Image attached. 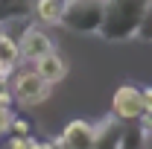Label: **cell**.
<instances>
[{
  "label": "cell",
  "mask_w": 152,
  "mask_h": 149,
  "mask_svg": "<svg viewBox=\"0 0 152 149\" xmlns=\"http://www.w3.org/2000/svg\"><path fill=\"white\" fill-rule=\"evenodd\" d=\"M149 3H152V0H149Z\"/></svg>",
  "instance_id": "cell-19"
},
{
  "label": "cell",
  "mask_w": 152,
  "mask_h": 149,
  "mask_svg": "<svg viewBox=\"0 0 152 149\" xmlns=\"http://www.w3.org/2000/svg\"><path fill=\"white\" fill-rule=\"evenodd\" d=\"M61 3H70V0H61Z\"/></svg>",
  "instance_id": "cell-18"
},
{
  "label": "cell",
  "mask_w": 152,
  "mask_h": 149,
  "mask_svg": "<svg viewBox=\"0 0 152 149\" xmlns=\"http://www.w3.org/2000/svg\"><path fill=\"white\" fill-rule=\"evenodd\" d=\"M111 117H117L120 123H140V117H143V93H140V88H134L132 82L120 85L111 96Z\"/></svg>",
  "instance_id": "cell-4"
},
{
  "label": "cell",
  "mask_w": 152,
  "mask_h": 149,
  "mask_svg": "<svg viewBox=\"0 0 152 149\" xmlns=\"http://www.w3.org/2000/svg\"><path fill=\"white\" fill-rule=\"evenodd\" d=\"M0 61L9 64V67H18L20 61V50H18V41L6 32H0Z\"/></svg>",
  "instance_id": "cell-11"
},
{
  "label": "cell",
  "mask_w": 152,
  "mask_h": 149,
  "mask_svg": "<svg viewBox=\"0 0 152 149\" xmlns=\"http://www.w3.org/2000/svg\"><path fill=\"white\" fill-rule=\"evenodd\" d=\"M32 70H35V73L41 76L44 82L56 85V82H61V79L67 76V61H64V58H61L56 50H53V53H47V56L38 58L35 64H32Z\"/></svg>",
  "instance_id": "cell-7"
},
{
  "label": "cell",
  "mask_w": 152,
  "mask_h": 149,
  "mask_svg": "<svg viewBox=\"0 0 152 149\" xmlns=\"http://www.w3.org/2000/svg\"><path fill=\"white\" fill-rule=\"evenodd\" d=\"M32 9L26 0H0V26L3 23H15V20L26 18Z\"/></svg>",
  "instance_id": "cell-9"
},
{
  "label": "cell",
  "mask_w": 152,
  "mask_h": 149,
  "mask_svg": "<svg viewBox=\"0 0 152 149\" xmlns=\"http://www.w3.org/2000/svg\"><path fill=\"white\" fill-rule=\"evenodd\" d=\"M149 131L143 129L140 123L137 126H123V137H120V149H149L146 143Z\"/></svg>",
  "instance_id": "cell-10"
},
{
  "label": "cell",
  "mask_w": 152,
  "mask_h": 149,
  "mask_svg": "<svg viewBox=\"0 0 152 149\" xmlns=\"http://www.w3.org/2000/svg\"><path fill=\"white\" fill-rule=\"evenodd\" d=\"M9 134H15V137H29V120H23V117H12Z\"/></svg>",
  "instance_id": "cell-15"
},
{
  "label": "cell",
  "mask_w": 152,
  "mask_h": 149,
  "mask_svg": "<svg viewBox=\"0 0 152 149\" xmlns=\"http://www.w3.org/2000/svg\"><path fill=\"white\" fill-rule=\"evenodd\" d=\"M137 41H143V44H152V3L149 9H146V15H143V20H140V29H137Z\"/></svg>",
  "instance_id": "cell-13"
},
{
  "label": "cell",
  "mask_w": 152,
  "mask_h": 149,
  "mask_svg": "<svg viewBox=\"0 0 152 149\" xmlns=\"http://www.w3.org/2000/svg\"><path fill=\"white\" fill-rule=\"evenodd\" d=\"M105 6L108 0H70L64 3L58 26L76 35H99L102 20H105Z\"/></svg>",
  "instance_id": "cell-2"
},
{
  "label": "cell",
  "mask_w": 152,
  "mask_h": 149,
  "mask_svg": "<svg viewBox=\"0 0 152 149\" xmlns=\"http://www.w3.org/2000/svg\"><path fill=\"white\" fill-rule=\"evenodd\" d=\"M12 108H0V134H6L9 131V126H12Z\"/></svg>",
  "instance_id": "cell-16"
},
{
  "label": "cell",
  "mask_w": 152,
  "mask_h": 149,
  "mask_svg": "<svg viewBox=\"0 0 152 149\" xmlns=\"http://www.w3.org/2000/svg\"><path fill=\"white\" fill-rule=\"evenodd\" d=\"M12 105V91L6 85H0V108H9Z\"/></svg>",
  "instance_id": "cell-17"
},
{
  "label": "cell",
  "mask_w": 152,
  "mask_h": 149,
  "mask_svg": "<svg viewBox=\"0 0 152 149\" xmlns=\"http://www.w3.org/2000/svg\"><path fill=\"white\" fill-rule=\"evenodd\" d=\"M94 137H96V123L76 117V120H70L61 129V134L56 137V143L61 149H91L94 146Z\"/></svg>",
  "instance_id": "cell-5"
},
{
  "label": "cell",
  "mask_w": 152,
  "mask_h": 149,
  "mask_svg": "<svg viewBox=\"0 0 152 149\" xmlns=\"http://www.w3.org/2000/svg\"><path fill=\"white\" fill-rule=\"evenodd\" d=\"M9 91H12V99H18L20 105H41V102L50 99L53 85L44 82L32 67H26V70H15V73H12Z\"/></svg>",
  "instance_id": "cell-3"
},
{
  "label": "cell",
  "mask_w": 152,
  "mask_h": 149,
  "mask_svg": "<svg viewBox=\"0 0 152 149\" xmlns=\"http://www.w3.org/2000/svg\"><path fill=\"white\" fill-rule=\"evenodd\" d=\"M18 50H20V58H23V61H32V64H35L41 56L53 53L56 44H53V38L47 35L41 26H26L23 35H20V41H18Z\"/></svg>",
  "instance_id": "cell-6"
},
{
  "label": "cell",
  "mask_w": 152,
  "mask_h": 149,
  "mask_svg": "<svg viewBox=\"0 0 152 149\" xmlns=\"http://www.w3.org/2000/svg\"><path fill=\"white\" fill-rule=\"evenodd\" d=\"M140 93H143V117H140V126L146 131H152V85L140 88Z\"/></svg>",
  "instance_id": "cell-12"
},
{
  "label": "cell",
  "mask_w": 152,
  "mask_h": 149,
  "mask_svg": "<svg viewBox=\"0 0 152 149\" xmlns=\"http://www.w3.org/2000/svg\"><path fill=\"white\" fill-rule=\"evenodd\" d=\"M146 9H149V0H108L99 35L111 44L132 41L140 29V20L146 15Z\"/></svg>",
  "instance_id": "cell-1"
},
{
  "label": "cell",
  "mask_w": 152,
  "mask_h": 149,
  "mask_svg": "<svg viewBox=\"0 0 152 149\" xmlns=\"http://www.w3.org/2000/svg\"><path fill=\"white\" fill-rule=\"evenodd\" d=\"M61 12H64L61 0H35V6H32V15L38 18V23H47V26H58Z\"/></svg>",
  "instance_id": "cell-8"
},
{
  "label": "cell",
  "mask_w": 152,
  "mask_h": 149,
  "mask_svg": "<svg viewBox=\"0 0 152 149\" xmlns=\"http://www.w3.org/2000/svg\"><path fill=\"white\" fill-rule=\"evenodd\" d=\"M6 149H38V140L32 134H29V137H15V134H9Z\"/></svg>",
  "instance_id": "cell-14"
}]
</instances>
